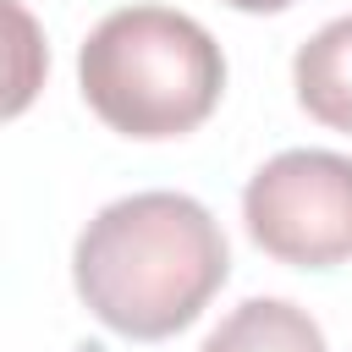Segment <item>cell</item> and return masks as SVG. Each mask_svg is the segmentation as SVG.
<instances>
[{
	"mask_svg": "<svg viewBox=\"0 0 352 352\" xmlns=\"http://www.w3.org/2000/svg\"><path fill=\"white\" fill-rule=\"evenodd\" d=\"M77 82L88 110L110 132L182 138L220 104L226 55L192 16L170 6H126L88 33Z\"/></svg>",
	"mask_w": 352,
	"mask_h": 352,
	"instance_id": "7a4b0ae2",
	"label": "cell"
},
{
	"mask_svg": "<svg viewBox=\"0 0 352 352\" xmlns=\"http://www.w3.org/2000/svg\"><path fill=\"white\" fill-rule=\"evenodd\" d=\"M226 6H236V11H286L292 0H226Z\"/></svg>",
	"mask_w": 352,
	"mask_h": 352,
	"instance_id": "8992f818",
	"label": "cell"
},
{
	"mask_svg": "<svg viewBox=\"0 0 352 352\" xmlns=\"http://www.w3.org/2000/svg\"><path fill=\"white\" fill-rule=\"evenodd\" d=\"M231 253L220 220L187 192H132L104 204L72 253L77 297L99 324L132 341L187 330L226 286Z\"/></svg>",
	"mask_w": 352,
	"mask_h": 352,
	"instance_id": "6da1fadb",
	"label": "cell"
},
{
	"mask_svg": "<svg viewBox=\"0 0 352 352\" xmlns=\"http://www.w3.org/2000/svg\"><path fill=\"white\" fill-rule=\"evenodd\" d=\"M198 352H324V330L286 297H248L204 336Z\"/></svg>",
	"mask_w": 352,
	"mask_h": 352,
	"instance_id": "5b68a950",
	"label": "cell"
},
{
	"mask_svg": "<svg viewBox=\"0 0 352 352\" xmlns=\"http://www.w3.org/2000/svg\"><path fill=\"white\" fill-rule=\"evenodd\" d=\"M248 236L297 270L352 258V160L330 148H286L253 170L242 192Z\"/></svg>",
	"mask_w": 352,
	"mask_h": 352,
	"instance_id": "3957f363",
	"label": "cell"
},
{
	"mask_svg": "<svg viewBox=\"0 0 352 352\" xmlns=\"http://www.w3.org/2000/svg\"><path fill=\"white\" fill-rule=\"evenodd\" d=\"M292 82H297V104L330 126V132H352V16L324 22L292 60Z\"/></svg>",
	"mask_w": 352,
	"mask_h": 352,
	"instance_id": "277c9868",
	"label": "cell"
}]
</instances>
